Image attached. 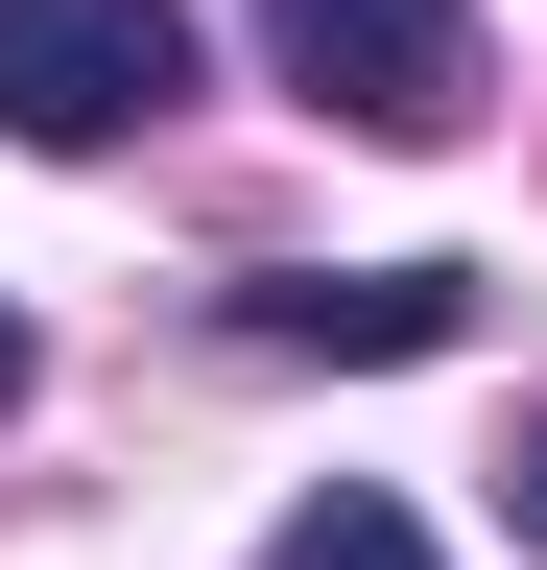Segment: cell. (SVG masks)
<instances>
[{
  "instance_id": "obj_1",
  "label": "cell",
  "mask_w": 547,
  "mask_h": 570,
  "mask_svg": "<svg viewBox=\"0 0 547 570\" xmlns=\"http://www.w3.org/2000/svg\"><path fill=\"white\" fill-rule=\"evenodd\" d=\"M167 96H191V0H0V142L96 167V142H144Z\"/></svg>"
},
{
  "instance_id": "obj_2",
  "label": "cell",
  "mask_w": 547,
  "mask_h": 570,
  "mask_svg": "<svg viewBox=\"0 0 547 570\" xmlns=\"http://www.w3.org/2000/svg\"><path fill=\"white\" fill-rule=\"evenodd\" d=\"M262 48H286V96L358 119V142H452L476 119V0H262Z\"/></svg>"
},
{
  "instance_id": "obj_3",
  "label": "cell",
  "mask_w": 547,
  "mask_h": 570,
  "mask_svg": "<svg viewBox=\"0 0 547 570\" xmlns=\"http://www.w3.org/2000/svg\"><path fill=\"white\" fill-rule=\"evenodd\" d=\"M238 333H262V356H452L476 285H452V262H358V285L286 262V285H238Z\"/></svg>"
},
{
  "instance_id": "obj_4",
  "label": "cell",
  "mask_w": 547,
  "mask_h": 570,
  "mask_svg": "<svg viewBox=\"0 0 547 570\" xmlns=\"http://www.w3.org/2000/svg\"><path fill=\"white\" fill-rule=\"evenodd\" d=\"M262 570H429V523H404V499H381V475H333V499H310V523H286V547H262Z\"/></svg>"
},
{
  "instance_id": "obj_5",
  "label": "cell",
  "mask_w": 547,
  "mask_h": 570,
  "mask_svg": "<svg viewBox=\"0 0 547 570\" xmlns=\"http://www.w3.org/2000/svg\"><path fill=\"white\" fill-rule=\"evenodd\" d=\"M500 499H524V547H547V404H524V452H500Z\"/></svg>"
},
{
  "instance_id": "obj_6",
  "label": "cell",
  "mask_w": 547,
  "mask_h": 570,
  "mask_svg": "<svg viewBox=\"0 0 547 570\" xmlns=\"http://www.w3.org/2000/svg\"><path fill=\"white\" fill-rule=\"evenodd\" d=\"M0 404H25V309H0Z\"/></svg>"
}]
</instances>
